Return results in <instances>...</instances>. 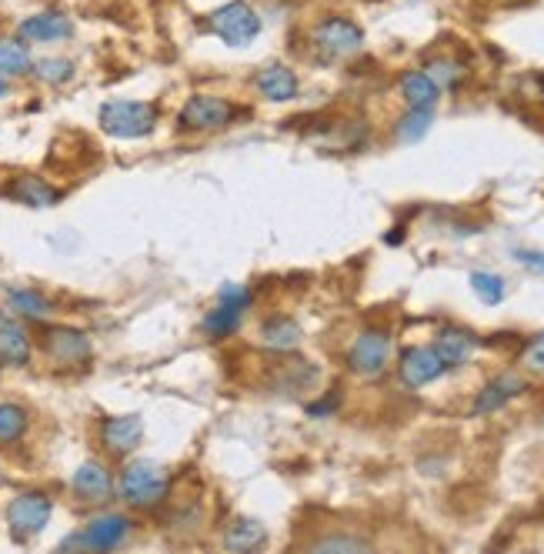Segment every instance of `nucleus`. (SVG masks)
<instances>
[{
	"mask_svg": "<svg viewBox=\"0 0 544 554\" xmlns=\"http://www.w3.org/2000/svg\"><path fill=\"white\" fill-rule=\"evenodd\" d=\"M27 431V411L21 404H0V444H14Z\"/></svg>",
	"mask_w": 544,
	"mask_h": 554,
	"instance_id": "obj_25",
	"label": "nucleus"
},
{
	"mask_svg": "<svg viewBox=\"0 0 544 554\" xmlns=\"http://www.w3.org/2000/svg\"><path fill=\"white\" fill-rule=\"evenodd\" d=\"M241 308H227V304H217V308L204 318V331L211 334V338H227V334L237 331V324H241Z\"/></svg>",
	"mask_w": 544,
	"mask_h": 554,
	"instance_id": "obj_24",
	"label": "nucleus"
},
{
	"mask_svg": "<svg viewBox=\"0 0 544 554\" xmlns=\"http://www.w3.org/2000/svg\"><path fill=\"white\" fill-rule=\"evenodd\" d=\"M101 441L111 454H131L134 448H141L144 441V421L137 414H124V418H107L101 424Z\"/></svg>",
	"mask_w": 544,
	"mask_h": 554,
	"instance_id": "obj_12",
	"label": "nucleus"
},
{
	"mask_svg": "<svg viewBox=\"0 0 544 554\" xmlns=\"http://www.w3.org/2000/svg\"><path fill=\"white\" fill-rule=\"evenodd\" d=\"M518 261H521L524 267H531V271L544 274V254H541V251H518Z\"/></svg>",
	"mask_w": 544,
	"mask_h": 554,
	"instance_id": "obj_33",
	"label": "nucleus"
},
{
	"mask_svg": "<svg viewBox=\"0 0 544 554\" xmlns=\"http://www.w3.org/2000/svg\"><path fill=\"white\" fill-rule=\"evenodd\" d=\"M391 358V338L384 331H361L358 341L351 344L348 351V368L358 374V378H378V374L388 368Z\"/></svg>",
	"mask_w": 544,
	"mask_h": 554,
	"instance_id": "obj_7",
	"label": "nucleus"
},
{
	"mask_svg": "<svg viewBox=\"0 0 544 554\" xmlns=\"http://www.w3.org/2000/svg\"><path fill=\"white\" fill-rule=\"evenodd\" d=\"M401 381L408 384V388H424V384L438 381L444 371V361L438 358V351L434 348H408L401 354Z\"/></svg>",
	"mask_w": 544,
	"mask_h": 554,
	"instance_id": "obj_10",
	"label": "nucleus"
},
{
	"mask_svg": "<svg viewBox=\"0 0 544 554\" xmlns=\"http://www.w3.org/2000/svg\"><path fill=\"white\" fill-rule=\"evenodd\" d=\"M44 351L57 368H84L94 354V344L84 331H77V328H47L44 331Z\"/></svg>",
	"mask_w": 544,
	"mask_h": 554,
	"instance_id": "obj_6",
	"label": "nucleus"
},
{
	"mask_svg": "<svg viewBox=\"0 0 544 554\" xmlns=\"http://www.w3.org/2000/svg\"><path fill=\"white\" fill-rule=\"evenodd\" d=\"M334 404H338V391H334L324 404H311V414H328V411L334 408Z\"/></svg>",
	"mask_w": 544,
	"mask_h": 554,
	"instance_id": "obj_34",
	"label": "nucleus"
},
{
	"mask_svg": "<svg viewBox=\"0 0 544 554\" xmlns=\"http://www.w3.org/2000/svg\"><path fill=\"white\" fill-rule=\"evenodd\" d=\"M314 47L324 61H348L364 47V31L348 17H328L314 27Z\"/></svg>",
	"mask_w": 544,
	"mask_h": 554,
	"instance_id": "obj_4",
	"label": "nucleus"
},
{
	"mask_svg": "<svg viewBox=\"0 0 544 554\" xmlns=\"http://www.w3.org/2000/svg\"><path fill=\"white\" fill-rule=\"evenodd\" d=\"M524 388H528V381H524L521 374H514V371L498 374V378L488 381L478 391V398H474V404H471V414H491V411H498L508 401L518 398V394H524Z\"/></svg>",
	"mask_w": 544,
	"mask_h": 554,
	"instance_id": "obj_11",
	"label": "nucleus"
},
{
	"mask_svg": "<svg viewBox=\"0 0 544 554\" xmlns=\"http://www.w3.org/2000/svg\"><path fill=\"white\" fill-rule=\"evenodd\" d=\"M117 491L131 508H154L171 491V474L157 461H131L124 468L121 481H117Z\"/></svg>",
	"mask_w": 544,
	"mask_h": 554,
	"instance_id": "obj_1",
	"label": "nucleus"
},
{
	"mask_svg": "<svg viewBox=\"0 0 544 554\" xmlns=\"http://www.w3.org/2000/svg\"><path fill=\"white\" fill-rule=\"evenodd\" d=\"M267 541V531L261 521L254 518H234L224 531V548L227 551H254Z\"/></svg>",
	"mask_w": 544,
	"mask_h": 554,
	"instance_id": "obj_19",
	"label": "nucleus"
},
{
	"mask_svg": "<svg viewBox=\"0 0 544 554\" xmlns=\"http://www.w3.org/2000/svg\"><path fill=\"white\" fill-rule=\"evenodd\" d=\"M264 344L271 351H294L301 344V328L294 318H271L264 324Z\"/></svg>",
	"mask_w": 544,
	"mask_h": 554,
	"instance_id": "obj_21",
	"label": "nucleus"
},
{
	"mask_svg": "<svg viewBox=\"0 0 544 554\" xmlns=\"http://www.w3.org/2000/svg\"><path fill=\"white\" fill-rule=\"evenodd\" d=\"M314 551H368L371 544L364 538H321L311 544Z\"/></svg>",
	"mask_w": 544,
	"mask_h": 554,
	"instance_id": "obj_31",
	"label": "nucleus"
},
{
	"mask_svg": "<svg viewBox=\"0 0 544 554\" xmlns=\"http://www.w3.org/2000/svg\"><path fill=\"white\" fill-rule=\"evenodd\" d=\"M7 301H11V308L17 314L34 318V321H44L47 314H51V301H47L41 291H31V288H14L11 294H7Z\"/></svg>",
	"mask_w": 544,
	"mask_h": 554,
	"instance_id": "obj_23",
	"label": "nucleus"
},
{
	"mask_svg": "<svg viewBox=\"0 0 544 554\" xmlns=\"http://www.w3.org/2000/svg\"><path fill=\"white\" fill-rule=\"evenodd\" d=\"M474 348H478V338L468 328H444L434 341V351L444 361V368H461L464 361H471Z\"/></svg>",
	"mask_w": 544,
	"mask_h": 554,
	"instance_id": "obj_15",
	"label": "nucleus"
},
{
	"mask_svg": "<svg viewBox=\"0 0 544 554\" xmlns=\"http://www.w3.org/2000/svg\"><path fill=\"white\" fill-rule=\"evenodd\" d=\"M31 361V338L21 324L0 321V368H24Z\"/></svg>",
	"mask_w": 544,
	"mask_h": 554,
	"instance_id": "obj_16",
	"label": "nucleus"
},
{
	"mask_svg": "<svg viewBox=\"0 0 544 554\" xmlns=\"http://www.w3.org/2000/svg\"><path fill=\"white\" fill-rule=\"evenodd\" d=\"M401 94H404V101H408V107H434L441 87L424 71H408L401 77Z\"/></svg>",
	"mask_w": 544,
	"mask_h": 554,
	"instance_id": "obj_20",
	"label": "nucleus"
},
{
	"mask_svg": "<svg viewBox=\"0 0 544 554\" xmlns=\"http://www.w3.org/2000/svg\"><path fill=\"white\" fill-rule=\"evenodd\" d=\"M4 94H7V81L0 77V97H4Z\"/></svg>",
	"mask_w": 544,
	"mask_h": 554,
	"instance_id": "obj_35",
	"label": "nucleus"
},
{
	"mask_svg": "<svg viewBox=\"0 0 544 554\" xmlns=\"http://www.w3.org/2000/svg\"><path fill=\"white\" fill-rule=\"evenodd\" d=\"M131 528L134 524H131V518H124V514H104V518L87 524L77 538H67L64 548H71V544H84V548H94V551H111L127 538V534H131Z\"/></svg>",
	"mask_w": 544,
	"mask_h": 554,
	"instance_id": "obj_9",
	"label": "nucleus"
},
{
	"mask_svg": "<svg viewBox=\"0 0 544 554\" xmlns=\"http://www.w3.org/2000/svg\"><path fill=\"white\" fill-rule=\"evenodd\" d=\"M221 304H227V308L247 311V304H251V291L241 288V284H224V288H221Z\"/></svg>",
	"mask_w": 544,
	"mask_h": 554,
	"instance_id": "obj_32",
	"label": "nucleus"
},
{
	"mask_svg": "<svg viewBox=\"0 0 544 554\" xmlns=\"http://www.w3.org/2000/svg\"><path fill=\"white\" fill-rule=\"evenodd\" d=\"M101 127L121 141H137L157 127V107L144 101H107L101 107Z\"/></svg>",
	"mask_w": 544,
	"mask_h": 554,
	"instance_id": "obj_2",
	"label": "nucleus"
},
{
	"mask_svg": "<svg viewBox=\"0 0 544 554\" xmlns=\"http://www.w3.org/2000/svg\"><path fill=\"white\" fill-rule=\"evenodd\" d=\"M471 288L484 304H501L504 301V281L498 274H488V271L471 274Z\"/></svg>",
	"mask_w": 544,
	"mask_h": 554,
	"instance_id": "obj_27",
	"label": "nucleus"
},
{
	"mask_svg": "<svg viewBox=\"0 0 544 554\" xmlns=\"http://www.w3.org/2000/svg\"><path fill=\"white\" fill-rule=\"evenodd\" d=\"M211 31L221 37L227 47H247L261 34V17L254 14V7H247L244 0H231V4L217 7V11L207 17Z\"/></svg>",
	"mask_w": 544,
	"mask_h": 554,
	"instance_id": "obj_3",
	"label": "nucleus"
},
{
	"mask_svg": "<svg viewBox=\"0 0 544 554\" xmlns=\"http://www.w3.org/2000/svg\"><path fill=\"white\" fill-rule=\"evenodd\" d=\"M428 127H431V107H411V114L398 124V141L404 144L421 141L428 134Z\"/></svg>",
	"mask_w": 544,
	"mask_h": 554,
	"instance_id": "obj_26",
	"label": "nucleus"
},
{
	"mask_svg": "<svg viewBox=\"0 0 544 554\" xmlns=\"http://www.w3.org/2000/svg\"><path fill=\"white\" fill-rule=\"evenodd\" d=\"M34 67L31 51L17 37H0V74H27Z\"/></svg>",
	"mask_w": 544,
	"mask_h": 554,
	"instance_id": "obj_22",
	"label": "nucleus"
},
{
	"mask_svg": "<svg viewBox=\"0 0 544 554\" xmlns=\"http://www.w3.org/2000/svg\"><path fill=\"white\" fill-rule=\"evenodd\" d=\"M71 34H74L71 17H64V14H57V11L34 14V17H27V21L21 24V37H27V41H37V44L67 41Z\"/></svg>",
	"mask_w": 544,
	"mask_h": 554,
	"instance_id": "obj_14",
	"label": "nucleus"
},
{
	"mask_svg": "<svg viewBox=\"0 0 544 554\" xmlns=\"http://www.w3.org/2000/svg\"><path fill=\"white\" fill-rule=\"evenodd\" d=\"M257 91H261L267 101L284 104V101H291V97L298 94V74H294L291 67H284V64H271V67H264V71L257 74Z\"/></svg>",
	"mask_w": 544,
	"mask_h": 554,
	"instance_id": "obj_17",
	"label": "nucleus"
},
{
	"mask_svg": "<svg viewBox=\"0 0 544 554\" xmlns=\"http://www.w3.org/2000/svg\"><path fill=\"white\" fill-rule=\"evenodd\" d=\"M521 364L534 374H544V331L534 334V338L528 341V348H524V354H521Z\"/></svg>",
	"mask_w": 544,
	"mask_h": 554,
	"instance_id": "obj_30",
	"label": "nucleus"
},
{
	"mask_svg": "<svg viewBox=\"0 0 544 554\" xmlns=\"http://www.w3.org/2000/svg\"><path fill=\"white\" fill-rule=\"evenodd\" d=\"M424 74H428L438 87H454L461 81V67L454 61H431L428 67H424Z\"/></svg>",
	"mask_w": 544,
	"mask_h": 554,
	"instance_id": "obj_29",
	"label": "nucleus"
},
{
	"mask_svg": "<svg viewBox=\"0 0 544 554\" xmlns=\"http://www.w3.org/2000/svg\"><path fill=\"white\" fill-rule=\"evenodd\" d=\"M31 71L41 77V81H47V84H64V81H71L74 64L61 61V57H47V61H37Z\"/></svg>",
	"mask_w": 544,
	"mask_h": 554,
	"instance_id": "obj_28",
	"label": "nucleus"
},
{
	"mask_svg": "<svg viewBox=\"0 0 544 554\" xmlns=\"http://www.w3.org/2000/svg\"><path fill=\"white\" fill-rule=\"evenodd\" d=\"M71 488H74L77 498H84L87 504H101V501L111 498V491H114V478H111V471H107L104 464H97V461H84L81 468H77V474H74Z\"/></svg>",
	"mask_w": 544,
	"mask_h": 554,
	"instance_id": "obj_13",
	"label": "nucleus"
},
{
	"mask_svg": "<svg viewBox=\"0 0 544 554\" xmlns=\"http://www.w3.org/2000/svg\"><path fill=\"white\" fill-rule=\"evenodd\" d=\"M7 197L24 207H51L61 201V191L41 181V177H17V181L7 187Z\"/></svg>",
	"mask_w": 544,
	"mask_h": 554,
	"instance_id": "obj_18",
	"label": "nucleus"
},
{
	"mask_svg": "<svg viewBox=\"0 0 544 554\" xmlns=\"http://www.w3.org/2000/svg\"><path fill=\"white\" fill-rule=\"evenodd\" d=\"M51 511L54 504L47 494L41 491H27V494H17V498L7 504V528L17 541H27L34 534H41L51 521Z\"/></svg>",
	"mask_w": 544,
	"mask_h": 554,
	"instance_id": "obj_5",
	"label": "nucleus"
},
{
	"mask_svg": "<svg viewBox=\"0 0 544 554\" xmlns=\"http://www.w3.org/2000/svg\"><path fill=\"white\" fill-rule=\"evenodd\" d=\"M234 117V107L221 101V97H211V94H194L191 101L181 107V131H221V127L231 124Z\"/></svg>",
	"mask_w": 544,
	"mask_h": 554,
	"instance_id": "obj_8",
	"label": "nucleus"
}]
</instances>
